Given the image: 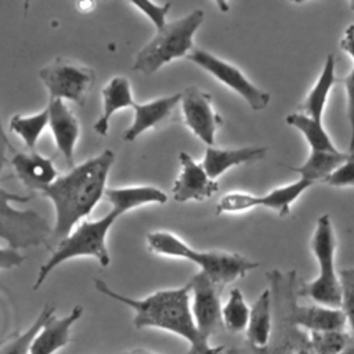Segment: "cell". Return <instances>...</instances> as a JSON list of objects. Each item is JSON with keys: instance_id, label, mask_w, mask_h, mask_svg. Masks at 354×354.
Masks as SVG:
<instances>
[{"instance_id": "obj_1", "label": "cell", "mask_w": 354, "mask_h": 354, "mask_svg": "<svg viewBox=\"0 0 354 354\" xmlns=\"http://www.w3.org/2000/svg\"><path fill=\"white\" fill-rule=\"evenodd\" d=\"M113 163V151L104 149L40 191L54 206L55 218L51 239L59 242L66 238L98 205L105 195L106 180Z\"/></svg>"}, {"instance_id": "obj_2", "label": "cell", "mask_w": 354, "mask_h": 354, "mask_svg": "<svg viewBox=\"0 0 354 354\" xmlns=\"http://www.w3.org/2000/svg\"><path fill=\"white\" fill-rule=\"evenodd\" d=\"M94 288L104 296L130 307L134 313L133 324L137 329L158 328L187 340L189 348L185 354H221L224 350V346H210L209 339L198 330L191 311V293L187 283L176 289L156 290L142 299L124 296L101 279H94Z\"/></svg>"}, {"instance_id": "obj_3", "label": "cell", "mask_w": 354, "mask_h": 354, "mask_svg": "<svg viewBox=\"0 0 354 354\" xmlns=\"http://www.w3.org/2000/svg\"><path fill=\"white\" fill-rule=\"evenodd\" d=\"M272 306V335L270 343L256 348L248 343L234 347L228 354H315L308 332L297 326L292 317V308L297 301L299 281L296 270L282 272L271 270L267 272Z\"/></svg>"}, {"instance_id": "obj_4", "label": "cell", "mask_w": 354, "mask_h": 354, "mask_svg": "<svg viewBox=\"0 0 354 354\" xmlns=\"http://www.w3.org/2000/svg\"><path fill=\"white\" fill-rule=\"evenodd\" d=\"M147 245L152 253L185 259L195 263L199 267V271L206 274L221 288L238 278L245 277L249 271L257 268L259 266V263L239 253L194 249L180 236L167 231L149 232L147 235Z\"/></svg>"}, {"instance_id": "obj_5", "label": "cell", "mask_w": 354, "mask_h": 354, "mask_svg": "<svg viewBox=\"0 0 354 354\" xmlns=\"http://www.w3.org/2000/svg\"><path fill=\"white\" fill-rule=\"evenodd\" d=\"M123 216L116 209H111L105 216L97 220H86L76 225V228L62 241L57 243L47 261L39 268L33 290H37L47 277L62 263L77 257H93L100 266L108 267L111 263L109 250L106 246V236L115 221Z\"/></svg>"}, {"instance_id": "obj_6", "label": "cell", "mask_w": 354, "mask_h": 354, "mask_svg": "<svg viewBox=\"0 0 354 354\" xmlns=\"http://www.w3.org/2000/svg\"><path fill=\"white\" fill-rule=\"evenodd\" d=\"M205 19L202 10H194L184 17L166 22L136 54L133 71L153 75L169 62L188 57L195 48L194 37Z\"/></svg>"}, {"instance_id": "obj_7", "label": "cell", "mask_w": 354, "mask_h": 354, "mask_svg": "<svg viewBox=\"0 0 354 354\" xmlns=\"http://www.w3.org/2000/svg\"><path fill=\"white\" fill-rule=\"evenodd\" d=\"M310 249L318 264V275L315 279L299 285L297 295L310 297L319 306L340 308L342 286L339 272L335 270L336 236L329 214H322L317 218Z\"/></svg>"}, {"instance_id": "obj_8", "label": "cell", "mask_w": 354, "mask_h": 354, "mask_svg": "<svg viewBox=\"0 0 354 354\" xmlns=\"http://www.w3.org/2000/svg\"><path fill=\"white\" fill-rule=\"evenodd\" d=\"M30 198L0 187V239L17 250L44 245L51 239L53 228L46 217L35 209L19 210L11 206L12 202L26 203Z\"/></svg>"}, {"instance_id": "obj_9", "label": "cell", "mask_w": 354, "mask_h": 354, "mask_svg": "<svg viewBox=\"0 0 354 354\" xmlns=\"http://www.w3.org/2000/svg\"><path fill=\"white\" fill-rule=\"evenodd\" d=\"M39 79L50 100L71 101L83 106L95 83V72L90 66L57 57L39 71Z\"/></svg>"}, {"instance_id": "obj_10", "label": "cell", "mask_w": 354, "mask_h": 354, "mask_svg": "<svg viewBox=\"0 0 354 354\" xmlns=\"http://www.w3.org/2000/svg\"><path fill=\"white\" fill-rule=\"evenodd\" d=\"M191 62L212 75L217 82L236 93L253 111H263L270 104V93L256 86L238 66L203 48H194L188 57Z\"/></svg>"}, {"instance_id": "obj_11", "label": "cell", "mask_w": 354, "mask_h": 354, "mask_svg": "<svg viewBox=\"0 0 354 354\" xmlns=\"http://www.w3.org/2000/svg\"><path fill=\"white\" fill-rule=\"evenodd\" d=\"M191 293V311L198 330L210 339L213 335L224 329L221 318V290L202 271L195 272L187 282Z\"/></svg>"}, {"instance_id": "obj_12", "label": "cell", "mask_w": 354, "mask_h": 354, "mask_svg": "<svg viewBox=\"0 0 354 354\" xmlns=\"http://www.w3.org/2000/svg\"><path fill=\"white\" fill-rule=\"evenodd\" d=\"M180 105L184 123L191 133L207 147H213L223 119L213 108L212 95L196 86H189L181 91Z\"/></svg>"}, {"instance_id": "obj_13", "label": "cell", "mask_w": 354, "mask_h": 354, "mask_svg": "<svg viewBox=\"0 0 354 354\" xmlns=\"http://www.w3.org/2000/svg\"><path fill=\"white\" fill-rule=\"evenodd\" d=\"M180 173L171 185V198L176 202H202L218 191L217 180L209 177L202 163H198L188 152L178 153Z\"/></svg>"}, {"instance_id": "obj_14", "label": "cell", "mask_w": 354, "mask_h": 354, "mask_svg": "<svg viewBox=\"0 0 354 354\" xmlns=\"http://www.w3.org/2000/svg\"><path fill=\"white\" fill-rule=\"evenodd\" d=\"M47 109L48 127L57 151L62 155L66 166L72 169L75 167V148L80 136V123L62 100H50Z\"/></svg>"}, {"instance_id": "obj_15", "label": "cell", "mask_w": 354, "mask_h": 354, "mask_svg": "<svg viewBox=\"0 0 354 354\" xmlns=\"http://www.w3.org/2000/svg\"><path fill=\"white\" fill-rule=\"evenodd\" d=\"M181 93L171 95H163L153 98L148 102H136L133 106L134 118L131 124L124 130L123 140L134 141L142 133L149 129H156L160 124L166 123L176 106L180 104Z\"/></svg>"}, {"instance_id": "obj_16", "label": "cell", "mask_w": 354, "mask_h": 354, "mask_svg": "<svg viewBox=\"0 0 354 354\" xmlns=\"http://www.w3.org/2000/svg\"><path fill=\"white\" fill-rule=\"evenodd\" d=\"M83 315V307L75 306L64 317L50 315L35 335L28 354H54L71 342V328Z\"/></svg>"}, {"instance_id": "obj_17", "label": "cell", "mask_w": 354, "mask_h": 354, "mask_svg": "<svg viewBox=\"0 0 354 354\" xmlns=\"http://www.w3.org/2000/svg\"><path fill=\"white\" fill-rule=\"evenodd\" d=\"M10 163L18 180L29 189L41 191L51 185L59 176L53 159L35 151L12 153Z\"/></svg>"}, {"instance_id": "obj_18", "label": "cell", "mask_w": 354, "mask_h": 354, "mask_svg": "<svg viewBox=\"0 0 354 354\" xmlns=\"http://www.w3.org/2000/svg\"><path fill=\"white\" fill-rule=\"evenodd\" d=\"M267 155V147L248 145L241 148H217L206 147L202 166L210 178L217 180L225 171L235 166L248 165L264 159Z\"/></svg>"}, {"instance_id": "obj_19", "label": "cell", "mask_w": 354, "mask_h": 354, "mask_svg": "<svg viewBox=\"0 0 354 354\" xmlns=\"http://www.w3.org/2000/svg\"><path fill=\"white\" fill-rule=\"evenodd\" d=\"M102 109L95 120L93 129L98 136H106L112 116L126 108H133L136 101L133 98L131 84L124 76H113L101 90Z\"/></svg>"}, {"instance_id": "obj_20", "label": "cell", "mask_w": 354, "mask_h": 354, "mask_svg": "<svg viewBox=\"0 0 354 354\" xmlns=\"http://www.w3.org/2000/svg\"><path fill=\"white\" fill-rule=\"evenodd\" d=\"M292 317L297 326L307 332H329L344 330L347 321L342 308H332L319 304L295 303Z\"/></svg>"}, {"instance_id": "obj_21", "label": "cell", "mask_w": 354, "mask_h": 354, "mask_svg": "<svg viewBox=\"0 0 354 354\" xmlns=\"http://www.w3.org/2000/svg\"><path fill=\"white\" fill-rule=\"evenodd\" d=\"M104 198L122 214L145 206V205H163L167 202V195L162 189L152 185H134L106 188Z\"/></svg>"}, {"instance_id": "obj_22", "label": "cell", "mask_w": 354, "mask_h": 354, "mask_svg": "<svg viewBox=\"0 0 354 354\" xmlns=\"http://www.w3.org/2000/svg\"><path fill=\"white\" fill-rule=\"evenodd\" d=\"M337 82L340 80L336 77V73H335V57L332 54H328L319 76L317 77L315 83L310 88L303 102L299 105V112L315 120L322 122V115H324L329 94L332 91V87Z\"/></svg>"}, {"instance_id": "obj_23", "label": "cell", "mask_w": 354, "mask_h": 354, "mask_svg": "<svg viewBox=\"0 0 354 354\" xmlns=\"http://www.w3.org/2000/svg\"><path fill=\"white\" fill-rule=\"evenodd\" d=\"M246 340L252 347H266L272 335V306L270 289H264L250 307L249 324L245 330Z\"/></svg>"}, {"instance_id": "obj_24", "label": "cell", "mask_w": 354, "mask_h": 354, "mask_svg": "<svg viewBox=\"0 0 354 354\" xmlns=\"http://www.w3.org/2000/svg\"><path fill=\"white\" fill-rule=\"evenodd\" d=\"M348 156V152L342 151H310V155L297 166H286L290 171L297 173L301 178L317 183L324 181L332 174Z\"/></svg>"}, {"instance_id": "obj_25", "label": "cell", "mask_w": 354, "mask_h": 354, "mask_svg": "<svg viewBox=\"0 0 354 354\" xmlns=\"http://www.w3.org/2000/svg\"><path fill=\"white\" fill-rule=\"evenodd\" d=\"M313 184V181L300 177L293 183L277 187L264 195H259V207H267L278 217H286L296 199H299Z\"/></svg>"}, {"instance_id": "obj_26", "label": "cell", "mask_w": 354, "mask_h": 354, "mask_svg": "<svg viewBox=\"0 0 354 354\" xmlns=\"http://www.w3.org/2000/svg\"><path fill=\"white\" fill-rule=\"evenodd\" d=\"M285 122L301 133L311 151H337L321 120L301 112H292L285 118Z\"/></svg>"}, {"instance_id": "obj_27", "label": "cell", "mask_w": 354, "mask_h": 354, "mask_svg": "<svg viewBox=\"0 0 354 354\" xmlns=\"http://www.w3.org/2000/svg\"><path fill=\"white\" fill-rule=\"evenodd\" d=\"M48 126V109L47 106L33 115L15 113L8 123L11 133L18 136L29 151H33L40 136Z\"/></svg>"}, {"instance_id": "obj_28", "label": "cell", "mask_w": 354, "mask_h": 354, "mask_svg": "<svg viewBox=\"0 0 354 354\" xmlns=\"http://www.w3.org/2000/svg\"><path fill=\"white\" fill-rule=\"evenodd\" d=\"M250 308L246 304L243 293L239 288L230 290L228 299L221 308V318L224 329L231 333L245 332L249 324Z\"/></svg>"}, {"instance_id": "obj_29", "label": "cell", "mask_w": 354, "mask_h": 354, "mask_svg": "<svg viewBox=\"0 0 354 354\" xmlns=\"http://www.w3.org/2000/svg\"><path fill=\"white\" fill-rule=\"evenodd\" d=\"M55 314V307L54 306H44V308L40 311L37 318L32 322V325L24 330L22 333H15L12 335L6 344L0 347V354H28L29 346L35 337V335L40 330L41 325L46 322V319Z\"/></svg>"}, {"instance_id": "obj_30", "label": "cell", "mask_w": 354, "mask_h": 354, "mask_svg": "<svg viewBox=\"0 0 354 354\" xmlns=\"http://www.w3.org/2000/svg\"><path fill=\"white\" fill-rule=\"evenodd\" d=\"M315 354H340L350 340L351 333L346 330L308 332Z\"/></svg>"}, {"instance_id": "obj_31", "label": "cell", "mask_w": 354, "mask_h": 354, "mask_svg": "<svg viewBox=\"0 0 354 354\" xmlns=\"http://www.w3.org/2000/svg\"><path fill=\"white\" fill-rule=\"evenodd\" d=\"M259 207V195L234 191L223 195L216 205V214L243 213Z\"/></svg>"}, {"instance_id": "obj_32", "label": "cell", "mask_w": 354, "mask_h": 354, "mask_svg": "<svg viewBox=\"0 0 354 354\" xmlns=\"http://www.w3.org/2000/svg\"><path fill=\"white\" fill-rule=\"evenodd\" d=\"M342 286V311L344 313L347 325L354 333V268H343L339 271Z\"/></svg>"}, {"instance_id": "obj_33", "label": "cell", "mask_w": 354, "mask_h": 354, "mask_svg": "<svg viewBox=\"0 0 354 354\" xmlns=\"http://www.w3.org/2000/svg\"><path fill=\"white\" fill-rule=\"evenodd\" d=\"M133 7H136L141 14H144L155 26V29H160L167 21L166 15L171 7V3H151V1H130Z\"/></svg>"}, {"instance_id": "obj_34", "label": "cell", "mask_w": 354, "mask_h": 354, "mask_svg": "<svg viewBox=\"0 0 354 354\" xmlns=\"http://www.w3.org/2000/svg\"><path fill=\"white\" fill-rule=\"evenodd\" d=\"M322 183L336 188L354 187V153H348L347 159Z\"/></svg>"}, {"instance_id": "obj_35", "label": "cell", "mask_w": 354, "mask_h": 354, "mask_svg": "<svg viewBox=\"0 0 354 354\" xmlns=\"http://www.w3.org/2000/svg\"><path fill=\"white\" fill-rule=\"evenodd\" d=\"M346 91V115L350 127L348 138V153H354V66L353 69L340 80Z\"/></svg>"}, {"instance_id": "obj_36", "label": "cell", "mask_w": 354, "mask_h": 354, "mask_svg": "<svg viewBox=\"0 0 354 354\" xmlns=\"http://www.w3.org/2000/svg\"><path fill=\"white\" fill-rule=\"evenodd\" d=\"M25 261V256L19 253V250L12 249L10 246H0V270H11L14 267H19Z\"/></svg>"}, {"instance_id": "obj_37", "label": "cell", "mask_w": 354, "mask_h": 354, "mask_svg": "<svg viewBox=\"0 0 354 354\" xmlns=\"http://www.w3.org/2000/svg\"><path fill=\"white\" fill-rule=\"evenodd\" d=\"M8 152L15 153V149L11 145V142L6 134V130H4L3 122H1V113H0V174L4 170V167L7 166V163H10Z\"/></svg>"}, {"instance_id": "obj_38", "label": "cell", "mask_w": 354, "mask_h": 354, "mask_svg": "<svg viewBox=\"0 0 354 354\" xmlns=\"http://www.w3.org/2000/svg\"><path fill=\"white\" fill-rule=\"evenodd\" d=\"M340 48L353 59L354 62V22L347 25L343 36L340 39Z\"/></svg>"}, {"instance_id": "obj_39", "label": "cell", "mask_w": 354, "mask_h": 354, "mask_svg": "<svg viewBox=\"0 0 354 354\" xmlns=\"http://www.w3.org/2000/svg\"><path fill=\"white\" fill-rule=\"evenodd\" d=\"M95 4L94 3H90V1H80V3H77L76 4V7H77V10L80 11V12H88V11H91L93 10V7H94Z\"/></svg>"}, {"instance_id": "obj_40", "label": "cell", "mask_w": 354, "mask_h": 354, "mask_svg": "<svg viewBox=\"0 0 354 354\" xmlns=\"http://www.w3.org/2000/svg\"><path fill=\"white\" fill-rule=\"evenodd\" d=\"M340 354H354V333H351L348 343L346 344V347Z\"/></svg>"}, {"instance_id": "obj_41", "label": "cell", "mask_w": 354, "mask_h": 354, "mask_svg": "<svg viewBox=\"0 0 354 354\" xmlns=\"http://www.w3.org/2000/svg\"><path fill=\"white\" fill-rule=\"evenodd\" d=\"M119 354H156V353H152V351L145 350V348H133V350H129V351H122Z\"/></svg>"}, {"instance_id": "obj_42", "label": "cell", "mask_w": 354, "mask_h": 354, "mask_svg": "<svg viewBox=\"0 0 354 354\" xmlns=\"http://www.w3.org/2000/svg\"><path fill=\"white\" fill-rule=\"evenodd\" d=\"M348 6H350V8L354 11V0H353V1H350V3H348Z\"/></svg>"}]
</instances>
